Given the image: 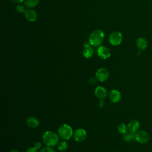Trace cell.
I'll list each match as a JSON object with an SVG mask.
<instances>
[{"mask_svg": "<svg viewBox=\"0 0 152 152\" xmlns=\"http://www.w3.org/2000/svg\"><path fill=\"white\" fill-rule=\"evenodd\" d=\"M95 96L100 100H103L105 99L107 94V91L106 89L102 86H98L94 90Z\"/></svg>", "mask_w": 152, "mask_h": 152, "instance_id": "cell-10", "label": "cell"}, {"mask_svg": "<svg viewBox=\"0 0 152 152\" xmlns=\"http://www.w3.org/2000/svg\"><path fill=\"white\" fill-rule=\"evenodd\" d=\"M16 10L18 13H24L26 12L25 7L22 5H17L16 6Z\"/></svg>", "mask_w": 152, "mask_h": 152, "instance_id": "cell-20", "label": "cell"}, {"mask_svg": "<svg viewBox=\"0 0 152 152\" xmlns=\"http://www.w3.org/2000/svg\"><path fill=\"white\" fill-rule=\"evenodd\" d=\"M118 132L121 134H125L128 130V126L124 123H121L118 126Z\"/></svg>", "mask_w": 152, "mask_h": 152, "instance_id": "cell-18", "label": "cell"}, {"mask_svg": "<svg viewBox=\"0 0 152 152\" xmlns=\"http://www.w3.org/2000/svg\"><path fill=\"white\" fill-rule=\"evenodd\" d=\"M40 0H24L25 5L29 7V8H33L36 7L39 2Z\"/></svg>", "mask_w": 152, "mask_h": 152, "instance_id": "cell-17", "label": "cell"}, {"mask_svg": "<svg viewBox=\"0 0 152 152\" xmlns=\"http://www.w3.org/2000/svg\"><path fill=\"white\" fill-rule=\"evenodd\" d=\"M121 94L117 90H111L109 93V97L110 100L113 103H118L121 99Z\"/></svg>", "mask_w": 152, "mask_h": 152, "instance_id": "cell-9", "label": "cell"}, {"mask_svg": "<svg viewBox=\"0 0 152 152\" xmlns=\"http://www.w3.org/2000/svg\"><path fill=\"white\" fill-rule=\"evenodd\" d=\"M43 141L44 143L48 147H54L59 142V137L57 135L56 133L51 131H46L42 137Z\"/></svg>", "mask_w": 152, "mask_h": 152, "instance_id": "cell-2", "label": "cell"}, {"mask_svg": "<svg viewBox=\"0 0 152 152\" xmlns=\"http://www.w3.org/2000/svg\"><path fill=\"white\" fill-rule=\"evenodd\" d=\"M97 55L102 59H106L110 56L111 52L110 49L104 46H99L97 50Z\"/></svg>", "mask_w": 152, "mask_h": 152, "instance_id": "cell-8", "label": "cell"}, {"mask_svg": "<svg viewBox=\"0 0 152 152\" xmlns=\"http://www.w3.org/2000/svg\"><path fill=\"white\" fill-rule=\"evenodd\" d=\"M127 126L128 131L135 133L140 128V122L136 119H132L128 122Z\"/></svg>", "mask_w": 152, "mask_h": 152, "instance_id": "cell-12", "label": "cell"}, {"mask_svg": "<svg viewBox=\"0 0 152 152\" xmlns=\"http://www.w3.org/2000/svg\"><path fill=\"white\" fill-rule=\"evenodd\" d=\"M115 152H118V151H115Z\"/></svg>", "mask_w": 152, "mask_h": 152, "instance_id": "cell-28", "label": "cell"}, {"mask_svg": "<svg viewBox=\"0 0 152 152\" xmlns=\"http://www.w3.org/2000/svg\"><path fill=\"white\" fill-rule=\"evenodd\" d=\"M94 53V49L92 46L89 43H84L83 50V55L86 58H91Z\"/></svg>", "mask_w": 152, "mask_h": 152, "instance_id": "cell-11", "label": "cell"}, {"mask_svg": "<svg viewBox=\"0 0 152 152\" xmlns=\"http://www.w3.org/2000/svg\"><path fill=\"white\" fill-rule=\"evenodd\" d=\"M39 152H56V151L52 147H46L41 149Z\"/></svg>", "mask_w": 152, "mask_h": 152, "instance_id": "cell-21", "label": "cell"}, {"mask_svg": "<svg viewBox=\"0 0 152 152\" xmlns=\"http://www.w3.org/2000/svg\"><path fill=\"white\" fill-rule=\"evenodd\" d=\"M86 137L87 132L83 128H78L73 133V138L77 142L83 141L86 138Z\"/></svg>", "mask_w": 152, "mask_h": 152, "instance_id": "cell-7", "label": "cell"}, {"mask_svg": "<svg viewBox=\"0 0 152 152\" xmlns=\"http://www.w3.org/2000/svg\"><path fill=\"white\" fill-rule=\"evenodd\" d=\"M10 152H19V151H18V150H11Z\"/></svg>", "mask_w": 152, "mask_h": 152, "instance_id": "cell-27", "label": "cell"}, {"mask_svg": "<svg viewBox=\"0 0 152 152\" xmlns=\"http://www.w3.org/2000/svg\"><path fill=\"white\" fill-rule=\"evenodd\" d=\"M41 146H42V144L40 142H36L35 144H34V147L37 149V150H39L41 148Z\"/></svg>", "mask_w": 152, "mask_h": 152, "instance_id": "cell-23", "label": "cell"}, {"mask_svg": "<svg viewBox=\"0 0 152 152\" xmlns=\"http://www.w3.org/2000/svg\"><path fill=\"white\" fill-rule=\"evenodd\" d=\"M11 1L15 4H20L23 1V0H11Z\"/></svg>", "mask_w": 152, "mask_h": 152, "instance_id": "cell-25", "label": "cell"}, {"mask_svg": "<svg viewBox=\"0 0 152 152\" xmlns=\"http://www.w3.org/2000/svg\"><path fill=\"white\" fill-rule=\"evenodd\" d=\"M68 143L65 141H61L58 144V149L61 151H66L68 148Z\"/></svg>", "mask_w": 152, "mask_h": 152, "instance_id": "cell-19", "label": "cell"}, {"mask_svg": "<svg viewBox=\"0 0 152 152\" xmlns=\"http://www.w3.org/2000/svg\"><path fill=\"white\" fill-rule=\"evenodd\" d=\"M104 101L103 100H100V101L99 102V107H103V106H104Z\"/></svg>", "mask_w": 152, "mask_h": 152, "instance_id": "cell-24", "label": "cell"}, {"mask_svg": "<svg viewBox=\"0 0 152 152\" xmlns=\"http://www.w3.org/2000/svg\"><path fill=\"white\" fill-rule=\"evenodd\" d=\"M135 133L131 132V131H127L125 134H124L123 139L126 142H130L133 141L134 140H135Z\"/></svg>", "mask_w": 152, "mask_h": 152, "instance_id": "cell-16", "label": "cell"}, {"mask_svg": "<svg viewBox=\"0 0 152 152\" xmlns=\"http://www.w3.org/2000/svg\"><path fill=\"white\" fill-rule=\"evenodd\" d=\"M104 38V32L100 29H97L93 31L88 37V42L93 46H100Z\"/></svg>", "mask_w": 152, "mask_h": 152, "instance_id": "cell-1", "label": "cell"}, {"mask_svg": "<svg viewBox=\"0 0 152 152\" xmlns=\"http://www.w3.org/2000/svg\"><path fill=\"white\" fill-rule=\"evenodd\" d=\"M73 133L72 128L68 124L61 125L58 130L59 137L64 140H69L73 135Z\"/></svg>", "mask_w": 152, "mask_h": 152, "instance_id": "cell-3", "label": "cell"}, {"mask_svg": "<svg viewBox=\"0 0 152 152\" xmlns=\"http://www.w3.org/2000/svg\"><path fill=\"white\" fill-rule=\"evenodd\" d=\"M135 140L141 144L147 143L150 140L149 134L144 130H138L135 134Z\"/></svg>", "mask_w": 152, "mask_h": 152, "instance_id": "cell-4", "label": "cell"}, {"mask_svg": "<svg viewBox=\"0 0 152 152\" xmlns=\"http://www.w3.org/2000/svg\"><path fill=\"white\" fill-rule=\"evenodd\" d=\"M109 40L113 46L119 45L122 41V34L119 31H113L109 35Z\"/></svg>", "mask_w": 152, "mask_h": 152, "instance_id": "cell-5", "label": "cell"}, {"mask_svg": "<svg viewBox=\"0 0 152 152\" xmlns=\"http://www.w3.org/2000/svg\"><path fill=\"white\" fill-rule=\"evenodd\" d=\"M26 124L28 127L31 128H36L39 125V121L36 117L30 116L27 119Z\"/></svg>", "mask_w": 152, "mask_h": 152, "instance_id": "cell-14", "label": "cell"}, {"mask_svg": "<svg viewBox=\"0 0 152 152\" xmlns=\"http://www.w3.org/2000/svg\"><path fill=\"white\" fill-rule=\"evenodd\" d=\"M26 152H38L37 150L34 147H30L28 148Z\"/></svg>", "mask_w": 152, "mask_h": 152, "instance_id": "cell-22", "label": "cell"}, {"mask_svg": "<svg viewBox=\"0 0 152 152\" xmlns=\"http://www.w3.org/2000/svg\"><path fill=\"white\" fill-rule=\"evenodd\" d=\"M94 83H96V80H94V79H93V78H90V84H93Z\"/></svg>", "mask_w": 152, "mask_h": 152, "instance_id": "cell-26", "label": "cell"}, {"mask_svg": "<svg viewBox=\"0 0 152 152\" xmlns=\"http://www.w3.org/2000/svg\"><path fill=\"white\" fill-rule=\"evenodd\" d=\"M136 45L139 50H143L147 48V47L148 46V42H147V40L145 38L139 37L137 40Z\"/></svg>", "mask_w": 152, "mask_h": 152, "instance_id": "cell-15", "label": "cell"}, {"mask_svg": "<svg viewBox=\"0 0 152 152\" xmlns=\"http://www.w3.org/2000/svg\"><path fill=\"white\" fill-rule=\"evenodd\" d=\"M25 17L27 20L31 22L36 21L37 18V13L36 12L32 9H28L24 12Z\"/></svg>", "mask_w": 152, "mask_h": 152, "instance_id": "cell-13", "label": "cell"}, {"mask_svg": "<svg viewBox=\"0 0 152 152\" xmlns=\"http://www.w3.org/2000/svg\"><path fill=\"white\" fill-rule=\"evenodd\" d=\"M109 76L108 70L104 68L99 69L96 73V78L100 82H103L107 80Z\"/></svg>", "mask_w": 152, "mask_h": 152, "instance_id": "cell-6", "label": "cell"}]
</instances>
